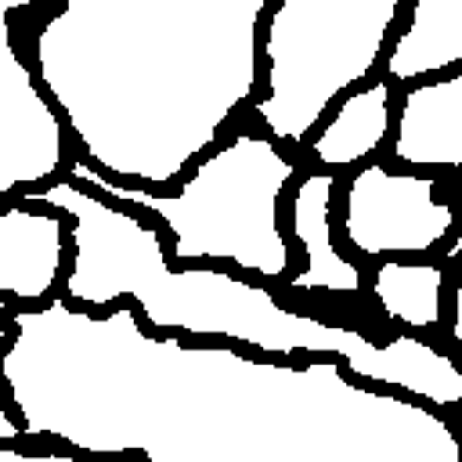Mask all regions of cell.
Segmentation results:
<instances>
[{
  "instance_id": "obj_1",
  "label": "cell",
  "mask_w": 462,
  "mask_h": 462,
  "mask_svg": "<svg viewBox=\"0 0 462 462\" xmlns=\"http://www.w3.org/2000/svg\"><path fill=\"white\" fill-rule=\"evenodd\" d=\"M76 220V260L65 278V300L108 307L130 300L152 328H173L206 339H227L267 354H318L339 361L354 379L404 393L430 408L462 404V368L415 332L375 343L361 328L328 325L285 310L267 289L235 278L224 267H173L155 220H144L72 180L25 191Z\"/></svg>"
},
{
  "instance_id": "obj_2",
  "label": "cell",
  "mask_w": 462,
  "mask_h": 462,
  "mask_svg": "<svg viewBox=\"0 0 462 462\" xmlns=\"http://www.w3.org/2000/svg\"><path fill=\"white\" fill-rule=\"evenodd\" d=\"M296 173L300 166L267 134L249 130L199 159L173 191L123 184L83 155L65 166V180L159 220L170 238L173 267L231 263L267 282H282L292 267L282 235V191Z\"/></svg>"
},
{
  "instance_id": "obj_3",
  "label": "cell",
  "mask_w": 462,
  "mask_h": 462,
  "mask_svg": "<svg viewBox=\"0 0 462 462\" xmlns=\"http://www.w3.org/2000/svg\"><path fill=\"white\" fill-rule=\"evenodd\" d=\"M401 0H282L263 18V94L253 116L274 144L300 148L328 112L379 76L404 18Z\"/></svg>"
},
{
  "instance_id": "obj_4",
  "label": "cell",
  "mask_w": 462,
  "mask_h": 462,
  "mask_svg": "<svg viewBox=\"0 0 462 462\" xmlns=\"http://www.w3.org/2000/svg\"><path fill=\"white\" fill-rule=\"evenodd\" d=\"M339 235L357 256L397 260L444 253L458 231V209L433 173L393 170L383 159L357 166L343 188Z\"/></svg>"
},
{
  "instance_id": "obj_5",
  "label": "cell",
  "mask_w": 462,
  "mask_h": 462,
  "mask_svg": "<svg viewBox=\"0 0 462 462\" xmlns=\"http://www.w3.org/2000/svg\"><path fill=\"white\" fill-rule=\"evenodd\" d=\"M390 159L401 170H462V65L404 87Z\"/></svg>"
},
{
  "instance_id": "obj_6",
  "label": "cell",
  "mask_w": 462,
  "mask_h": 462,
  "mask_svg": "<svg viewBox=\"0 0 462 462\" xmlns=\"http://www.w3.org/2000/svg\"><path fill=\"white\" fill-rule=\"evenodd\" d=\"M339 177L328 170H310L292 184L289 227L303 249V271L289 274L296 292H343L357 296L365 289V271L346 260L332 242V191Z\"/></svg>"
},
{
  "instance_id": "obj_7",
  "label": "cell",
  "mask_w": 462,
  "mask_h": 462,
  "mask_svg": "<svg viewBox=\"0 0 462 462\" xmlns=\"http://www.w3.org/2000/svg\"><path fill=\"white\" fill-rule=\"evenodd\" d=\"M393 87L386 76L368 79L354 94H346L328 119L307 141L314 170H357L379 155L383 144L393 137Z\"/></svg>"
},
{
  "instance_id": "obj_8",
  "label": "cell",
  "mask_w": 462,
  "mask_h": 462,
  "mask_svg": "<svg viewBox=\"0 0 462 462\" xmlns=\"http://www.w3.org/2000/svg\"><path fill=\"white\" fill-rule=\"evenodd\" d=\"M65 242L61 213H36L22 202L0 213V289L25 303L47 300L61 274Z\"/></svg>"
},
{
  "instance_id": "obj_9",
  "label": "cell",
  "mask_w": 462,
  "mask_h": 462,
  "mask_svg": "<svg viewBox=\"0 0 462 462\" xmlns=\"http://www.w3.org/2000/svg\"><path fill=\"white\" fill-rule=\"evenodd\" d=\"M462 65V0L408 4L397 36L386 47L379 76L390 83H419Z\"/></svg>"
},
{
  "instance_id": "obj_10",
  "label": "cell",
  "mask_w": 462,
  "mask_h": 462,
  "mask_svg": "<svg viewBox=\"0 0 462 462\" xmlns=\"http://www.w3.org/2000/svg\"><path fill=\"white\" fill-rule=\"evenodd\" d=\"M379 310L408 332H437L444 325L448 263L444 260H379L372 271Z\"/></svg>"
},
{
  "instance_id": "obj_11",
  "label": "cell",
  "mask_w": 462,
  "mask_h": 462,
  "mask_svg": "<svg viewBox=\"0 0 462 462\" xmlns=\"http://www.w3.org/2000/svg\"><path fill=\"white\" fill-rule=\"evenodd\" d=\"M451 339L462 354V260L455 263V285H451Z\"/></svg>"
},
{
  "instance_id": "obj_12",
  "label": "cell",
  "mask_w": 462,
  "mask_h": 462,
  "mask_svg": "<svg viewBox=\"0 0 462 462\" xmlns=\"http://www.w3.org/2000/svg\"><path fill=\"white\" fill-rule=\"evenodd\" d=\"M458 217H462V188H458ZM440 260H451V263L462 260V224H458V231H455V238L448 242V249L440 253Z\"/></svg>"
},
{
  "instance_id": "obj_13",
  "label": "cell",
  "mask_w": 462,
  "mask_h": 462,
  "mask_svg": "<svg viewBox=\"0 0 462 462\" xmlns=\"http://www.w3.org/2000/svg\"><path fill=\"white\" fill-rule=\"evenodd\" d=\"M18 437H25V433H22V426H18V422L0 408V440H18Z\"/></svg>"
},
{
  "instance_id": "obj_14",
  "label": "cell",
  "mask_w": 462,
  "mask_h": 462,
  "mask_svg": "<svg viewBox=\"0 0 462 462\" xmlns=\"http://www.w3.org/2000/svg\"><path fill=\"white\" fill-rule=\"evenodd\" d=\"M7 318H14L11 310H7V303L0 300V343H4V332H7Z\"/></svg>"
}]
</instances>
